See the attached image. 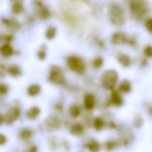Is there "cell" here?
<instances>
[{
	"mask_svg": "<svg viewBox=\"0 0 152 152\" xmlns=\"http://www.w3.org/2000/svg\"><path fill=\"white\" fill-rule=\"evenodd\" d=\"M119 62L124 65V66H128L131 63L130 57L126 55H121L119 56Z\"/></svg>",
	"mask_w": 152,
	"mask_h": 152,
	"instance_id": "cell-13",
	"label": "cell"
},
{
	"mask_svg": "<svg viewBox=\"0 0 152 152\" xmlns=\"http://www.w3.org/2000/svg\"><path fill=\"white\" fill-rule=\"evenodd\" d=\"M125 41V36L122 32H117L113 36V42L115 44H122Z\"/></svg>",
	"mask_w": 152,
	"mask_h": 152,
	"instance_id": "cell-7",
	"label": "cell"
},
{
	"mask_svg": "<svg viewBox=\"0 0 152 152\" xmlns=\"http://www.w3.org/2000/svg\"><path fill=\"white\" fill-rule=\"evenodd\" d=\"M112 100H113L114 104H115L116 106H121L123 104V99H122L121 96H119L117 93H113Z\"/></svg>",
	"mask_w": 152,
	"mask_h": 152,
	"instance_id": "cell-14",
	"label": "cell"
},
{
	"mask_svg": "<svg viewBox=\"0 0 152 152\" xmlns=\"http://www.w3.org/2000/svg\"><path fill=\"white\" fill-rule=\"evenodd\" d=\"M103 126H104L103 121H102L101 119H99V118H97V119L95 120V122H94V127H95L98 131H99L100 129L103 128Z\"/></svg>",
	"mask_w": 152,
	"mask_h": 152,
	"instance_id": "cell-17",
	"label": "cell"
},
{
	"mask_svg": "<svg viewBox=\"0 0 152 152\" xmlns=\"http://www.w3.org/2000/svg\"><path fill=\"white\" fill-rule=\"evenodd\" d=\"M119 90H120L122 92H124V93L129 92L130 90H131V83H130L128 81H124V82L120 84Z\"/></svg>",
	"mask_w": 152,
	"mask_h": 152,
	"instance_id": "cell-11",
	"label": "cell"
},
{
	"mask_svg": "<svg viewBox=\"0 0 152 152\" xmlns=\"http://www.w3.org/2000/svg\"><path fill=\"white\" fill-rule=\"evenodd\" d=\"M111 14V20L115 24H122L124 22V14L123 9L120 7H114L112 8Z\"/></svg>",
	"mask_w": 152,
	"mask_h": 152,
	"instance_id": "cell-3",
	"label": "cell"
},
{
	"mask_svg": "<svg viewBox=\"0 0 152 152\" xmlns=\"http://www.w3.org/2000/svg\"><path fill=\"white\" fill-rule=\"evenodd\" d=\"M145 26H146V28H147V30L148 31L152 32V18H150V19H148V20L146 21Z\"/></svg>",
	"mask_w": 152,
	"mask_h": 152,
	"instance_id": "cell-19",
	"label": "cell"
},
{
	"mask_svg": "<svg viewBox=\"0 0 152 152\" xmlns=\"http://www.w3.org/2000/svg\"><path fill=\"white\" fill-rule=\"evenodd\" d=\"M7 141V138L4 134L0 133V145H3L4 143H6Z\"/></svg>",
	"mask_w": 152,
	"mask_h": 152,
	"instance_id": "cell-23",
	"label": "cell"
},
{
	"mask_svg": "<svg viewBox=\"0 0 152 152\" xmlns=\"http://www.w3.org/2000/svg\"><path fill=\"white\" fill-rule=\"evenodd\" d=\"M39 91H40V87L39 85H37V84L31 85L28 88V93L31 96H36L39 93Z\"/></svg>",
	"mask_w": 152,
	"mask_h": 152,
	"instance_id": "cell-9",
	"label": "cell"
},
{
	"mask_svg": "<svg viewBox=\"0 0 152 152\" xmlns=\"http://www.w3.org/2000/svg\"><path fill=\"white\" fill-rule=\"evenodd\" d=\"M83 132V128L79 124H75L71 127V133H72L73 135H79Z\"/></svg>",
	"mask_w": 152,
	"mask_h": 152,
	"instance_id": "cell-8",
	"label": "cell"
},
{
	"mask_svg": "<svg viewBox=\"0 0 152 152\" xmlns=\"http://www.w3.org/2000/svg\"><path fill=\"white\" fill-rule=\"evenodd\" d=\"M84 106L87 109L91 110L95 106V98L91 94H88L84 98Z\"/></svg>",
	"mask_w": 152,
	"mask_h": 152,
	"instance_id": "cell-6",
	"label": "cell"
},
{
	"mask_svg": "<svg viewBox=\"0 0 152 152\" xmlns=\"http://www.w3.org/2000/svg\"><path fill=\"white\" fill-rule=\"evenodd\" d=\"M39 107H31L29 109V111L27 112V115L29 118L31 119H33V118H36L39 115Z\"/></svg>",
	"mask_w": 152,
	"mask_h": 152,
	"instance_id": "cell-10",
	"label": "cell"
},
{
	"mask_svg": "<svg viewBox=\"0 0 152 152\" xmlns=\"http://www.w3.org/2000/svg\"><path fill=\"white\" fill-rule=\"evenodd\" d=\"M118 79V75L115 71L109 70L105 72L102 75V84L107 89H112L115 85Z\"/></svg>",
	"mask_w": 152,
	"mask_h": 152,
	"instance_id": "cell-1",
	"label": "cell"
},
{
	"mask_svg": "<svg viewBox=\"0 0 152 152\" xmlns=\"http://www.w3.org/2000/svg\"><path fill=\"white\" fill-rule=\"evenodd\" d=\"M10 73L16 76V75H18L20 73V71H19V69H15V67H12L10 69Z\"/></svg>",
	"mask_w": 152,
	"mask_h": 152,
	"instance_id": "cell-22",
	"label": "cell"
},
{
	"mask_svg": "<svg viewBox=\"0 0 152 152\" xmlns=\"http://www.w3.org/2000/svg\"><path fill=\"white\" fill-rule=\"evenodd\" d=\"M70 113L72 115V116L73 117H77L80 114H81V109L79 108V107L77 106H72L70 109Z\"/></svg>",
	"mask_w": 152,
	"mask_h": 152,
	"instance_id": "cell-15",
	"label": "cell"
},
{
	"mask_svg": "<svg viewBox=\"0 0 152 152\" xmlns=\"http://www.w3.org/2000/svg\"><path fill=\"white\" fill-rule=\"evenodd\" d=\"M0 52H1L4 56H10L12 54V49L8 46H4L2 48H0Z\"/></svg>",
	"mask_w": 152,
	"mask_h": 152,
	"instance_id": "cell-16",
	"label": "cell"
},
{
	"mask_svg": "<svg viewBox=\"0 0 152 152\" xmlns=\"http://www.w3.org/2000/svg\"><path fill=\"white\" fill-rule=\"evenodd\" d=\"M144 52H145V55H146L147 56H148V57H152V47H151V46H148V47H146V48H145Z\"/></svg>",
	"mask_w": 152,
	"mask_h": 152,
	"instance_id": "cell-20",
	"label": "cell"
},
{
	"mask_svg": "<svg viewBox=\"0 0 152 152\" xmlns=\"http://www.w3.org/2000/svg\"><path fill=\"white\" fill-rule=\"evenodd\" d=\"M102 63H103V60L101 58H97L94 61V65H95V67L99 68V67H100L102 65Z\"/></svg>",
	"mask_w": 152,
	"mask_h": 152,
	"instance_id": "cell-21",
	"label": "cell"
},
{
	"mask_svg": "<svg viewBox=\"0 0 152 152\" xmlns=\"http://www.w3.org/2000/svg\"><path fill=\"white\" fill-rule=\"evenodd\" d=\"M50 79L52 82L54 83H61L64 80V76L62 74V72L60 71V69H53L50 72Z\"/></svg>",
	"mask_w": 152,
	"mask_h": 152,
	"instance_id": "cell-5",
	"label": "cell"
},
{
	"mask_svg": "<svg viewBox=\"0 0 152 152\" xmlns=\"http://www.w3.org/2000/svg\"><path fill=\"white\" fill-rule=\"evenodd\" d=\"M67 65L72 71L77 72V73H83L84 72V70H85L83 62L78 57L72 56V57L68 58Z\"/></svg>",
	"mask_w": 152,
	"mask_h": 152,
	"instance_id": "cell-2",
	"label": "cell"
},
{
	"mask_svg": "<svg viewBox=\"0 0 152 152\" xmlns=\"http://www.w3.org/2000/svg\"><path fill=\"white\" fill-rule=\"evenodd\" d=\"M88 148L91 151V152H98L99 150V142L92 140L88 144Z\"/></svg>",
	"mask_w": 152,
	"mask_h": 152,
	"instance_id": "cell-12",
	"label": "cell"
},
{
	"mask_svg": "<svg viewBox=\"0 0 152 152\" xmlns=\"http://www.w3.org/2000/svg\"><path fill=\"white\" fill-rule=\"evenodd\" d=\"M132 10L137 16H141L147 13L148 7L143 1H135L132 4Z\"/></svg>",
	"mask_w": 152,
	"mask_h": 152,
	"instance_id": "cell-4",
	"label": "cell"
},
{
	"mask_svg": "<svg viewBox=\"0 0 152 152\" xmlns=\"http://www.w3.org/2000/svg\"><path fill=\"white\" fill-rule=\"evenodd\" d=\"M31 132L30 130H23L22 131V138L28 139V138H31Z\"/></svg>",
	"mask_w": 152,
	"mask_h": 152,
	"instance_id": "cell-18",
	"label": "cell"
},
{
	"mask_svg": "<svg viewBox=\"0 0 152 152\" xmlns=\"http://www.w3.org/2000/svg\"><path fill=\"white\" fill-rule=\"evenodd\" d=\"M2 124V117L0 116V124Z\"/></svg>",
	"mask_w": 152,
	"mask_h": 152,
	"instance_id": "cell-24",
	"label": "cell"
}]
</instances>
